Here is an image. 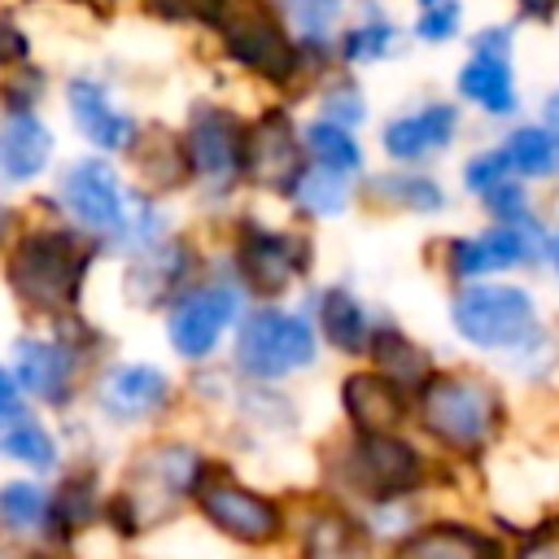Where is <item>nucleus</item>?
<instances>
[{
	"label": "nucleus",
	"instance_id": "nucleus-1",
	"mask_svg": "<svg viewBox=\"0 0 559 559\" xmlns=\"http://www.w3.org/2000/svg\"><path fill=\"white\" fill-rule=\"evenodd\" d=\"M411 432L445 467L476 476L515 432L511 384L476 358L441 362L411 393Z\"/></svg>",
	"mask_w": 559,
	"mask_h": 559
},
{
	"label": "nucleus",
	"instance_id": "nucleus-2",
	"mask_svg": "<svg viewBox=\"0 0 559 559\" xmlns=\"http://www.w3.org/2000/svg\"><path fill=\"white\" fill-rule=\"evenodd\" d=\"M467 476L445 467L411 428L402 432H345L332 428L314 445V489L349 511L393 498H428L459 489Z\"/></svg>",
	"mask_w": 559,
	"mask_h": 559
},
{
	"label": "nucleus",
	"instance_id": "nucleus-3",
	"mask_svg": "<svg viewBox=\"0 0 559 559\" xmlns=\"http://www.w3.org/2000/svg\"><path fill=\"white\" fill-rule=\"evenodd\" d=\"M218 227L214 253L249 301H297L319 280V240L284 210L271 214L249 201L218 218Z\"/></svg>",
	"mask_w": 559,
	"mask_h": 559
},
{
	"label": "nucleus",
	"instance_id": "nucleus-4",
	"mask_svg": "<svg viewBox=\"0 0 559 559\" xmlns=\"http://www.w3.org/2000/svg\"><path fill=\"white\" fill-rule=\"evenodd\" d=\"M297 493L301 489H275L266 480H253L240 472L236 459L214 454L205 467L197 493H192V515L227 546L240 555H280L288 550L293 520H297Z\"/></svg>",
	"mask_w": 559,
	"mask_h": 559
},
{
	"label": "nucleus",
	"instance_id": "nucleus-5",
	"mask_svg": "<svg viewBox=\"0 0 559 559\" xmlns=\"http://www.w3.org/2000/svg\"><path fill=\"white\" fill-rule=\"evenodd\" d=\"M210 44L227 70L249 79L266 92V100H293L301 105L310 79L306 52L280 9L271 0H223L218 17L210 22Z\"/></svg>",
	"mask_w": 559,
	"mask_h": 559
},
{
	"label": "nucleus",
	"instance_id": "nucleus-6",
	"mask_svg": "<svg viewBox=\"0 0 559 559\" xmlns=\"http://www.w3.org/2000/svg\"><path fill=\"white\" fill-rule=\"evenodd\" d=\"M214 463V450L192 437H157L122 472L114 498H105V520L122 537H140L148 528L170 524L175 515L192 511V493Z\"/></svg>",
	"mask_w": 559,
	"mask_h": 559
},
{
	"label": "nucleus",
	"instance_id": "nucleus-7",
	"mask_svg": "<svg viewBox=\"0 0 559 559\" xmlns=\"http://www.w3.org/2000/svg\"><path fill=\"white\" fill-rule=\"evenodd\" d=\"M555 314L546 310L542 293L524 275L507 280H476V284H454L445 288V328L450 336L476 358V362H498L528 336H537Z\"/></svg>",
	"mask_w": 559,
	"mask_h": 559
},
{
	"label": "nucleus",
	"instance_id": "nucleus-8",
	"mask_svg": "<svg viewBox=\"0 0 559 559\" xmlns=\"http://www.w3.org/2000/svg\"><path fill=\"white\" fill-rule=\"evenodd\" d=\"M323 358L301 301H249L227 345V367L249 384H297L314 376Z\"/></svg>",
	"mask_w": 559,
	"mask_h": 559
},
{
	"label": "nucleus",
	"instance_id": "nucleus-9",
	"mask_svg": "<svg viewBox=\"0 0 559 559\" xmlns=\"http://www.w3.org/2000/svg\"><path fill=\"white\" fill-rule=\"evenodd\" d=\"M245 122L249 109L218 96H197L179 122L192 179L188 192L218 218L245 205Z\"/></svg>",
	"mask_w": 559,
	"mask_h": 559
},
{
	"label": "nucleus",
	"instance_id": "nucleus-10",
	"mask_svg": "<svg viewBox=\"0 0 559 559\" xmlns=\"http://www.w3.org/2000/svg\"><path fill=\"white\" fill-rule=\"evenodd\" d=\"M100 245L79 227H39L9 249V288L39 314L70 319Z\"/></svg>",
	"mask_w": 559,
	"mask_h": 559
},
{
	"label": "nucleus",
	"instance_id": "nucleus-11",
	"mask_svg": "<svg viewBox=\"0 0 559 559\" xmlns=\"http://www.w3.org/2000/svg\"><path fill=\"white\" fill-rule=\"evenodd\" d=\"M249 310V297L245 288L227 275V266L210 262V271L183 288L166 310H162V336H166V349L192 371V367H210V362H223L227 358V345H231V332L240 323V314Z\"/></svg>",
	"mask_w": 559,
	"mask_h": 559
},
{
	"label": "nucleus",
	"instance_id": "nucleus-12",
	"mask_svg": "<svg viewBox=\"0 0 559 559\" xmlns=\"http://www.w3.org/2000/svg\"><path fill=\"white\" fill-rule=\"evenodd\" d=\"M546 227H507V223H476L463 231H445L432 240L428 262L454 284H476V280H507V275H542L546 266Z\"/></svg>",
	"mask_w": 559,
	"mask_h": 559
},
{
	"label": "nucleus",
	"instance_id": "nucleus-13",
	"mask_svg": "<svg viewBox=\"0 0 559 559\" xmlns=\"http://www.w3.org/2000/svg\"><path fill=\"white\" fill-rule=\"evenodd\" d=\"M301 144V105L293 100H262L249 109L245 122V201L284 205L288 188L306 170Z\"/></svg>",
	"mask_w": 559,
	"mask_h": 559
},
{
	"label": "nucleus",
	"instance_id": "nucleus-14",
	"mask_svg": "<svg viewBox=\"0 0 559 559\" xmlns=\"http://www.w3.org/2000/svg\"><path fill=\"white\" fill-rule=\"evenodd\" d=\"M467 135V109L445 92L415 96L376 122L380 166H428L437 170Z\"/></svg>",
	"mask_w": 559,
	"mask_h": 559
},
{
	"label": "nucleus",
	"instance_id": "nucleus-15",
	"mask_svg": "<svg viewBox=\"0 0 559 559\" xmlns=\"http://www.w3.org/2000/svg\"><path fill=\"white\" fill-rule=\"evenodd\" d=\"M57 197L70 214V223L92 236L100 249H109L127 223V210H131V197H135V183L122 179V170L105 157V153H87V157H74L57 183Z\"/></svg>",
	"mask_w": 559,
	"mask_h": 559
},
{
	"label": "nucleus",
	"instance_id": "nucleus-16",
	"mask_svg": "<svg viewBox=\"0 0 559 559\" xmlns=\"http://www.w3.org/2000/svg\"><path fill=\"white\" fill-rule=\"evenodd\" d=\"M214 262V249L192 231H170L153 249L122 262V297L144 314H162L183 288H192Z\"/></svg>",
	"mask_w": 559,
	"mask_h": 559
},
{
	"label": "nucleus",
	"instance_id": "nucleus-17",
	"mask_svg": "<svg viewBox=\"0 0 559 559\" xmlns=\"http://www.w3.org/2000/svg\"><path fill=\"white\" fill-rule=\"evenodd\" d=\"M297 301L310 314V323H314L319 345H323L328 358H336V362H367L384 310H376L358 293L354 280H345V275L314 280Z\"/></svg>",
	"mask_w": 559,
	"mask_h": 559
},
{
	"label": "nucleus",
	"instance_id": "nucleus-18",
	"mask_svg": "<svg viewBox=\"0 0 559 559\" xmlns=\"http://www.w3.org/2000/svg\"><path fill=\"white\" fill-rule=\"evenodd\" d=\"M183 384L144 358H118L96 371L92 380V402L109 424L135 428V424H157L179 406Z\"/></svg>",
	"mask_w": 559,
	"mask_h": 559
},
{
	"label": "nucleus",
	"instance_id": "nucleus-19",
	"mask_svg": "<svg viewBox=\"0 0 559 559\" xmlns=\"http://www.w3.org/2000/svg\"><path fill=\"white\" fill-rule=\"evenodd\" d=\"M218 415L240 450H284L306 437V411L293 384H249L236 376V389Z\"/></svg>",
	"mask_w": 559,
	"mask_h": 559
},
{
	"label": "nucleus",
	"instance_id": "nucleus-20",
	"mask_svg": "<svg viewBox=\"0 0 559 559\" xmlns=\"http://www.w3.org/2000/svg\"><path fill=\"white\" fill-rule=\"evenodd\" d=\"M380 559H507V528L489 515L437 507Z\"/></svg>",
	"mask_w": 559,
	"mask_h": 559
},
{
	"label": "nucleus",
	"instance_id": "nucleus-21",
	"mask_svg": "<svg viewBox=\"0 0 559 559\" xmlns=\"http://www.w3.org/2000/svg\"><path fill=\"white\" fill-rule=\"evenodd\" d=\"M358 197H362V210L371 214L415 218V223H437L459 201L454 183L428 166H371L358 183Z\"/></svg>",
	"mask_w": 559,
	"mask_h": 559
},
{
	"label": "nucleus",
	"instance_id": "nucleus-22",
	"mask_svg": "<svg viewBox=\"0 0 559 559\" xmlns=\"http://www.w3.org/2000/svg\"><path fill=\"white\" fill-rule=\"evenodd\" d=\"M336 428L345 432H402L411 428V393L371 362H345L336 384Z\"/></svg>",
	"mask_w": 559,
	"mask_h": 559
},
{
	"label": "nucleus",
	"instance_id": "nucleus-23",
	"mask_svg": "<svg viewBox=\"0 0 559 559\" xmlns=\"http://www.w3.org/2000/svg\"><path fill=\"white\" fill-rule=\"evenodd\" d=\"M288 559H380L367 542L358 515L314 485L297 493V520L288 537Z\"/></svg>",
	"mask_w": 559,
	"mask_h": 559
},
{
	"label": "nucleus",
	"instance_id": "nucleus-24",
	"mask_svg": "<svg viewBox=\"0 0 559 559\" xmlns=\"http://www.w3.org/2000/svg\"><path fill=\"white\" fill-rule=\"evenodd\" d=\"M450 96L467 109V118H480L489 127H507L524 118V87L515 57H480L463 52V61L450 74Z\"/></svg>",
	"mask_w": 559,
	"mask_h": 559
},
{
	"label": "nucleus",
	"instance_id": "nucleus-25",
	"mask_svg": "<svg viewBox=\"0 0 559 559\" xmlns=\"http://www.w3.org/2000/svg\"><path fill=\"white\" fill-rule=\"evenodd\" d=\"M66 109H70L74 131H79L96 153H105V157H127V148L135 144V135H140V127H144L131 109H122V105L114 100L109 83L96 79V74H74V79L66 83Z\"/></svg>",
	"mask_w": 559,
	"mask_h": 559
},
{
	"label": "nucleus",
	"instance_id": "nucleus-26",
	"mask_svg": "<svg viewBox=\"0 0 559 559\" xmlns=\"http://www.w3.org/2000/svg\"><path fill=\"white\" fill-rule=\"evenodd\" d=\"M79 358H83V341H74L70 332L22 336L13 345V380L31 397L48 406H66L79 393Z\"/></svg>",
	"mask_w": 559,
	"mask_h": 559
},
{
	"label": "nucleus",
	"instance_id": "nucleus-27",
	"mask_svg": "<svg viewBox=\"0 0 559 559\" xmlns=\"http://www.w3.org/2000/svg\"><path fill=\"white\" fill-rule=\"evenodd\" d=\"M406 48H411L406 22L393 17L389 4H376V9H349V17H345L341 31H336L332 61H336V70L367 74V70H380V66L402 61Z\"/></svg>",
	"mask_w": 559,
	"mask_h": 559
},
{
	"label": "nucleus",
	"instance_id": "nucleus-28",
	"mask_svg": "<svg viewBox=\"0 0 559 559\" xmlns=\"http://www.w3.org/2000/svg\"><path fill=\"white\" fill-rule=\"evenodd\" d=\"M127 166H131V183L157 201L179 197L192 188L188 179V153H183V135L179 127L166 122H144L135 144L127 148Z\"/></svg>",
	"mask_w": 559,
	"mask_h": 559
},
{
	"label": "nucleus",
	"instance_id": "nucleus-29",
	"mask_svg": "<svg viewBox=\"0 0 559 559\" xmlns=\"http://www.w3.org/2000/svg\"><path fill=\"white\" fill-rule=\"evenodd\" d=\"M358 183H362V179H349V175H336V170H323V166H306L301 179L288 188V197H284L280 210H284L293 223L319 231V227L345 223L349 214L362 210Z\"/></svg>",
	"mask_w": 559,
	"mask_h": 559
},
{
	"label": "nucleus",
	"instance_id": "nucleus-30",
	"mask_svg": "<svg viewBox=\"0 0 559 559\" xmlns=\"http://www.w3.org/2000/svg\"><path fill=\"white\" fill-rule=\"evenodd\" d=\"M367 362L376 367V371H384L389 380H397L406 393H415L437 367H441V358H437V349L428 345V341H419L397 314H380V328H376V341H371V354H367Z\"/></svg>",
	"mask_w": 559,
	"mask_h": 559
},
{
	"label": "nucleus",
	"instance_id": "nucleus-31",
	"mask_svg": "<svg viewBox=\"0 0 559 559\" xmlns=\"http://www.w3.org/2000/svg\"><path fill=\"white\" fill-rule=\"evenodd\" d=\"M493 140L502 144V157H507V166H511L515 179H524L537 192L542 188H555V179H559V135L546 122H537L533 114H524V118L507 122Z\"/></svg>",
	"mask_w": 559,
	"mask_h": 559
},
{
	"label": "nucleus",
	"instance_id": "nucleus-32",
	"mask_svg": "<svg viewBox=\"0 0 559 559\" xmlns=\"http://www.w3.org/2000/svg\"><path fill=\"white\" fill-rule=\"evenodd\" d=\"M271 4L280 9L288 31L297 35V44L306 52V66H310V79L328 74L336 66L332 61V44H336L341 22L349 17V4L345 0H271Z\"/></svg>",
	"mask_w": 559,
	"mask_h": 559
},
{
	"label": "nucleus",
	"instance_id": "nucleus-33",
	"mask_svg": "<svg viewBox=\"0 0 559 559\" xmlns=\"http://www.w3.org/2000/svg\"><path fill=\"white\" fill-rule=\"evenodd\" d=\"M301 105H306L301 114H314V118L336 122V127H349V131H367L376 122V105H371V92H367L362 74L336 70V66L306 87Z\"/></svg>",
	"mask_w": 559,
	"mask_h": 559
},
{
	"label": "nucleus",
	"instance_id": "nucleus-34",
	"mask_svg": "<svg viewBox=\"0 0 559 559\" xmlns=\"http://www.w3.org/2000/svg\"><path fill=\"white\" fill-rule=\"evenodd\" d=\"M52 131L35 109H9L4 127H0V170L13 183H26L35 175H44V166L52 162Z\"/></svg>",
	"mask_w": 559,
	"mask_h": 559
},
{
	"label": "nucleus",
	"instance_id": "nucleus-35",
	"mask_svg": "<svg viewBox=\"0 0 559 559\" xmlns=\"http://www.w3.org/2000/svg\"><path fill=\"white\" fill-rule=\"evenodd\" d=\"M301 144H306L310 166H323V170H336V175H349V179H362L371 170V144L362 140V131H349V127L323 122L314 114H301Z\"/></svg>",
	"mask_w": 559,
	"mask_h": 559
},
{
	"label": "nucleus",
	"instance_id": "nucleus-36",
	"mask_svg": "<svg viewBox=\"0 0 559 559\" xmlns=\"http://www.w3.org/2000/svg\"><path fill=\"white\" fill-rule=\"evenodd\" d=\"M493 371L511 384V389H559V323L550 319L537 336H528L524 345H515L507 358L493 362Z\"/></svg>",
	"mask_w": 559,
	"mask_h": 559
},
{
	"label": "nucleus",
	"instance_id": "nucleus-37",
	"mask_svg": "<svg viewBox=\"0 0 559 559\" xmlns=\"http://www.w3.org/2000/svg\"><path fill=\"white\" fill-rule=\"evenodd\" d=\"M467 31V0H411L406 35L415 48H454Z\"/></svg>",
	"mask_w": 559,
	"mask_h": 559
},
{
	"label": "nucleus",
	"instance_id": "nucleus-38",
	"mask_svg": "<svg viewBox=\"0 0 559 559\" xmlns=\"http://www.w3.org/2000/svg\"><path fill=\"white\" fill-rule=\"evenodd\" d=\"M507 179H515V175H511V166H507L498 140H480V144H472V148L459 153V166H454V192H459L463 201L476 205L480 197H489V192H493L498 183H507Z\"/></svg>",
	"mask_w": 559,
	"mask_h": 559
},
{
	"label": "nucleus",
	"instance_id": "nucleus-39",
	"mask_svg": "<svg viewBox=\"0 0 559 559\" xmlns=\"http://www.w3.org/2000/svg\"><path fill=\"white\" fill-rule=\"evenodd\" d=\"M96 515H105V502L96 493V476L92 472H74L52 489V537H74Z\"/></svg>",
	"mask_w": 559,
	"mask_h": 559
},
{
	"label": "nucleus",
	"instance_id": "nucleus-40",
	"mask_svg": "<svg viewBox=\"0 0 559 559\" xmlns=\"http://www.w3.org/2000/svg\"><path fill=\"white\" fill-rule=\"evenodd\" d=\"M0 524L13 533H48L52 537V493L35 480H13L0 489Z\"/></svg>",
	"mask_w": 559,
	"mask_h": 559
},
{
	"label": "nucleus",
	"instance_id": "nucleus-41",
	"mask_svg": "<svg viewBox=\"0 0 559 559\" xmlns=\"http://www.w3.org/2000/svg\"><path fill=\"white\" fill-rule=\"evenodd\" d=\"M0 454H9V459H17V463H26V467H35V472L57 467V441H52V432H48L35 415L17 419V424L0 437Z\"/></svg>",
	"mask_w": 559,
	"mask_h": 559
},
{
	"label": "nucleus",
	"instance_id": "nucleus-42",
	"mask_svg": "<svg viewBox=\"0 0 559 559\" xmlns=\"http://www.w3.org/2000/svg\"><path fill=\"white\" fill-rule=\"evenodd\" d=\"M507 559H559V511L507 528Z\"/></svg>",
	"mask_w": 559,
	"mask_h": 559
},
{
	"label": "nucleus",
	"instance_id": "nucleus-43",
	"mask_svg": "<svg viewBox=\"0 0 559 559\" xmlns=\"http://www.w3.org/2000/svg\"><path fill=\"white\" fill-rule=\"evenodd\" d=\"M520 35L524 26L507 13V17H489L480 26L467 31L463 39V52H480V57H520Z\"/></svg>",
	"mask_w": 559,
	"mask_h": 559
},
{
	"label": "nucleus",
	"instance_id": "nucleus-44",
	"mask_svg": "<svg viewBox=\"0 0 559 559\" xmlns=\"http://www.w3.org/2000/svg\"><path fill=\"white\" fill-rule=\"evenodd\" d=\"M157 22H170V26H197V31H210V22L218 17L223 0H140Z\"/></svg>",
	"mask_w": 559,
	"mask_h": 559
},
{
	"label": "nucleus",
	"instance_id": "nucleus-45",
	"mask_svg": "<svg viewBox=\"0 0 559 559\" xmlns=\"http://www.w3.org/2000/svg\"><path fill=\"white\" fill-rule=\"evenodd\" d=\"M511 17L528 31V26H555L559 22V0H507Z\"/></svg>",
	"mask_w": 559,
	"mask_h": 559
},
{
	"label": "nucleus",
	"instance_id": "nucleus-46",
	"mask_svg": "<svg viewBox=\"0 0 559 559\" xmlns=\"http://www.w3.org/2000/svg\"><path fill=\"white\" fill-rule=\"evenodd\" d=\"M31 411L22 406V389H17V380H13V371H0V437L17 424V419H26Z\"/></svg>",
	"mask_w": 559,
	"mask_h": 559
},
{
	"label": "nucleus",
	"instance_id": "nucleus-47",
	"mask_svg": "<svg viewBox=\"0 0 559 559\" xmlns=\"http://www.w3.org/2000/svg\"><path fill=\"white\" fill-rule=\"evenodd\" d=\"M17 61H26V35L9 13H0V66H17Z\"/></svg>",
	"mask_w": 559,
	"mask_h": 559
},
{
	"label": "nucleus",
	"instance_id": "nucleus-48",
	"mask_svg": "<svg viewBox=\"0 0 559 559\" xmlns=\"http://www.w3.org/2000/svg\"><path fill=\"white\" fill-rule=\"evenodd\" d=\"M533 118H537V122H546V127L559 135V79H555V83H550V87L537 96V109H533Z\"/></svg>",
	"mask_w": 559,
	"mask_h": 559
},
{
	"label": "nucleus",
	"instance_id": "nucleus-49",
	"mask_svg": "<svg viewBox=\"0 0 559 559\" xmlns=\"http://www.w3.org/2000/svg\"><path fill=\"white\" fill-rule=\"evenodd\" d=\"M542 275L559 288V210H555V218H550V231H546V266H542Z\"/></svg>",
	"mask_w": 559,
	"mask_h": 559
},
{
	"label": "nucleus",
	"instance_id": "nucleus-50",
	"mask_svg": "<svg viewBox=\"0 0 559 559\" xmlns=\"http://www.w3.org/2000/svg\"><path fill=\"white\" fill-rule=\"evenodd\" d=\"M349 9H376V4H393V0H345Z\"/></svg>",
	"mask_w": 559,
	"mask_h": 559
},
{
	"label": "nucleus",
	"instance_id": "nucleus-51",
	"mask_svg": "<svg viewBox=\"0 0 559 559\" xmlns=\"http://www.w3.org/2000/svg\"><path fill=\"white\" fill-rule=\"evenodd\" d=\"M83 4H92V9H96V13H109V9H114V4H118V0H83Z\"/></svg>",
	"mask_w": 559,
	"mask_h": 559
},
{
	"label": "nucleus",
	"instance_id": "nucleus-52",
	"mask_svg": "<svg viewBox=\"0 0 559 559\" xmlns=\"http://www.w3.org/2000/svg\"><path fill=\"white\" fill-rule=\"evenodd\" d=\"M555 197H559V179H555Z\"/></svg>",
	"mask_w": 559,
	"mask_h": 559
}]
</instances>
